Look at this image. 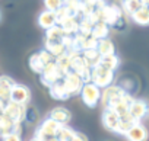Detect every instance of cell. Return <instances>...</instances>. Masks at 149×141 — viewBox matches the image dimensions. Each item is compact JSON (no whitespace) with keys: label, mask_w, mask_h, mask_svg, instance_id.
Wrapping results in <instances>:
<instances>
[{"label":"cell","mask_w":149,"mask_h":141,"mask_svg":"<svg viewBox=\"0 0 149 141\" xmlns=\"http://www.w3.org/2000/svg\"><path fill=\"white\" fill-rule=\"evenodd\" d=\"M134 98L132 93H127L120 85H111L110 87L102 90L101 105L104 109H111L117 113L129 112V108Z\"/></svg>","instance_id":"6da1fadb"},{"label":"cell","mask_w":149,"mask_h":141,"mask_svg":"<svg viewBox=\"0 0 149 141\" xmlns=\"http://www.w3.org/2000/svg\"><path fill=\"white\" fill-rule=\"evenodd\" d=\"M97 15L100 18V22L107 23L111 29L114 31H124L127 28V21L126 15L121 9V6L114 5V3H102L97 8Z\"/></svg>","instance_id":"7a4b0ae2"},{"label":"cell","mask_w":149,"mask_h":141,"mask_svg":"<svg viewBox=\"0 0 149 141\" xmlns=\"http://www.w3.org/2000/svg\"><path fill=\"white\" fill-rule=\"evenodd\" d=\"M114 79H116V72L102 67L101 64L91 68V83L97 85L102 90L114 85Z\"/></svg>","instance_id":"3957f363"},{"label":"cell","mask_w":149,"mask_h":141,"mask_svg":"<svg viewBox=\"0 0 149 141\" xmlns=\"http://www.w3.org/2000/svg\"><path fill=\"white\" fill-rule=\"evenodd\" d=\"M61 127H63L61 124H58V122H56L54 119H51V118L47 116V118H45L44 121H41V122L38 124V127L35 128L34 137H38V138H41L42 141H48V140L56 138V137L58 135Z\"/></svg>","instance_id":"277c9868"},{"label":"cell","mask_w":149,"mask_h":141,"mask_svg":"<svg viewBox=\"0 0 149 141\" xmlns=\"http://www.w3.org/2000/svg\"><path fill=\"white\" fill-rule=\"evenodd\" d=\"M53 61H56V58H54L48 51L40 50V51H37V52H34V54L29 55V58H28V65H29V68L32 70L34 73L41 74V73L44 72V68H45L48 64H51Z\"/></svg>","instance_id":"5b68a950"},{"label":"cell","mask_w":149,"mask_h":141,"mask_svg":"<svg viewBox=\"0 0 149 141\" xmlns=\"http://www.w3.org/2000/svg\"><path fill=\"white\" fill-rule=\"evenodd\" d=\"M81 99L82 102L85 103L86 108L89 109H94L97 108L100 103H101V96H102V89H100L97 85L94 83H85L82 92H81Z\"/></svg>","instance_id":"8992f818"},{"label":"cell","mask_w":149,"mask_h":141,"mask_svg":"<svg viewBox=\"0 0 149 141\" xmlns=\"http://www.w3.org/2000/svg\"><path fill=\"white\" fill-rule=\"evenodd\" d=\"M63 77H64L63 72L58 68V65L56 64V61H53L51 64H48V65L44 68V72L40 74V82H41V85H42L44 87L50 89L54 83L63 80Z\"/></svg>","instance_id":"52a82bcc"},{"label":"cell","mask_w":149,"mask_h":141,"mask_svg":"<svg viewBox=\"0 0 149 141\" xmlns=\"http://www.w3.org/2000/svg\"><path fill=\"white\" fill-rule=\"evenodd\" d=\"M63 85H64L67 93L70 95V98H73V96H79L81 95V92H82V89L85 86V82H84V79L79 74L70 72V73H67L63 77Z\"/></svg>","instance_id":"ba28073f"},{"label":"cell","mask_w":149,"mask_h":141,"mask_svg":"<svg viewBox=\"0 0 149 141\" xmlns=\"http://www.w3.org/2000/svg\"><path fill=\"white\" fill-rule=\"evenodd\" d=\"M25 112H26V106L10 102V100L6 102L5 109H3V115H6L15 124H22L25 121Z\"/></svg>","instance_id":"9c48e42d"},{"label":"cell","mask_w":149,"mask_h":141,"mask_svg":"<svg viewBox=\"0 0 149 141\" xmlns=\"http://www.w3.org/2000/svg\"><path fill=\"white\" fill-rule=\"evenodd\" d=\"M129 115L132 116V119L134 122H142L149 115V103L143 99L134 98V100L132 102V105L129 108Z\"/></svg>","instance_id":"30bf717a"},{"label":"cell","mask_w":149,"mask_h":141,"mask_svg":"<svg viewBox=\"0 0 149 141\" xmlns=\"http://www.w3.org/2000/svg\"><path fill=\"white\" fill-rule=\"evenodd\" d=\"M10 102L28 106L31 103V90L28 86L22 85V83H15L12 92H10Z\"/></svg>","instance_id":"8fae6325"},{"label":"cell","mask_w":149,"mask_h":141,"mask_svg":"<svg viewBox=\"0 0 149 141\" xmlns=\"http://www.w3.org/2000/svg\"><path fill=\"white\" fill-rule=\"evenodd\" d=\"M120 124H121L120 113H117L111 109L102 111V125L107 131H110L116 135H120Z\"/></svg>","instance_id":"7c38bea8"},{"label":"cell","mask_w":149,"mask_h":141,"mask_svg":"<svg viewBox=\"0 0 149 141\" xmlns=\"http://www.w3.org/2000/svg\"><path fill=\"white\" fill-rule=\"evenodd\" d=\"M124 137L127 141H146L149 137V132L142 122H137L126 132Z\"/></svg>","instance_id":"4fadbf2b"},{"label":"cell","mask_w":149,"mask_h":141,"mask_svg":"<svg viewBox=\"0 0 149 141\" xmlns=\"http://www.w3.org/2000/svg\"><path fill=\"white\" fill-rule=\"evenodd\" d=\"M48 118L54 119L56 122H58L61 125H67L72 119V112L64 106H56L48 112Z\"/></svg>","instance_id":"5bb4252c"},{"label":"cell","mask_w":149,"mask_h":141,"mask_svg":"<svg viewBox=\"0 0 149 141\" xmlns=\"http://www.w3.org/2000/svg\"><path fill=\"white\" fill-rule=\"evenodd\" d=\"M12 132H18L22 134V124H15L13 121H10L6 115H0V135H6V134H12Z\"/></svg>","instance_id":"9a60e30c"},{"label":"cell","mask_w":149,"mask_h":141,"mask_svg":"<svg viewBox=\"0 0 149 141\" xmlns=\"http://www.w3.org/2000/svg\"><path fill=\"white\" fill-rule=\"evenodd\" d=\"M15 80L9 76H0V100L9 102L10 99V92L15 86Z\"/></svg>","instance_id":"2e32d148"},{"label":"cell","mask_w":149,"mask_h":141,"mask_svg":"<svg viewBox=\"0 0 149 141\" xmlns=\"http://www.w3.org/2000/svg\"><path fill=\"white\" fill-rule=\"evenodd\" d=\"M44 50L48 51L54 58H57V57H60V55H63V54L67 52L66 51V47L63 45V39L61 41L60 39H45Z\"/></svg>","instance_id":"e0dca14e"},{"label":"cell","mask_w":149,"mask_h":141,"mask_svg":"<svg viewBox=\"0 0 149 141\" xmlns=\"http://www.w3.org/2000/svg\"><path fill=\"white\" fill-rule=\"evenodd\" d=\"M48 93L51 96V99L54 100H60V102H64V100H69L70 99V95L67 93L64 85H63V80L54 83L50 89H48Z\"/></svg>","instance_id":"ac0fdd59"},{"label":"cell","mask_w":149,"mask_h":141,"mask_svg":"<svg viewBox=\"0 0 149 141\" xmlns=\"http://www.w3.org/2000/svg\"><path fill=\"white\" fill-rule=\"evenodd\" d=\"M38 25H40L44 31H48L50 28L56 26V25H57L56 13H54V12H50V10H42V12L38 15Z\"/></svg>","instance_id":"d6986e66"},{"label":"cell","mask_w":149,"mask_h":141,"mask_svg":"<svg viewBox=\"0 0 149 141\" xmlns=\"http://www.w3.org/2000/svg\"><path fill=\"white\" fill-rule=\"evenodd\" d=\"M66 35H76L79 34V19L78 18H67L58 23Z\"/></svg>","instance_id":"ffe728a7"},{"label":"cell","mask_w":149,"mask_h":141,"mask_svg":"<svg viewBox=\"0 0 149 141\" xmlns=\"http://www.w3.org/2000/svg\"><path fill=\"white\" fill-rule=\"evenodd\" d=\"M130 18H132V21H133L136 25L148 26V25H149V5H145L140 10H137L136 13H133Z\"/></svg>","instance_id":"44dd1931"},{"label":"cell","mask_w":149,"mask_h":141,"mask_svg":"<svg viewBox=\"0 0 149 141\" xmlns=\"http://www.w3.org/2000/svg\"><path fill=\"white\" fill-rule=\"evenodd\" d=\"M121 9L124 12V15L132 16L133 13H136L137 10H140L145 5L140 2V0H121Z\"/></svg>","instance_id":"7402d4cb"},{"label":"cell","mask_w":149,"mask_h":141,"mask_svg":"<svg viewBox=\"0 0 149 141\" xmlns=\"http://www.w3.org/2000/svg\"><path fill=\"white\" fill-rule=\"evenodd\" d=\"M82 57L85 58V61H86V64L91 67V68H94V67H97L100 63H101V54L98 52V50L97 48H94V50H85V51H82Z\"/></svg>","instance_id":"603a6c76"},{"label":"cell","mask_w":149,"mask_h":141,"mask_svg":"<svg viewBox=\"0 0 149 141\" xmlns=\"http://www.w3.org/2000/svg\"><path fill=\"white\" fill-rule=\"evenodd\" d=\"M110 31H111V28H110L107 23H104V22H98L97 25H94V28H92V34H91V35H92L95 39L101 41V39L108 38Z\"/></svg>","instance_id":"cb8c5ba5"},{"label":"cell","mask_w":149,"mask_h":141,"mask_svg":"<svg viewBox=\"0 0 149 141\" xmlns=\"http://www.w3.org/2000/svg\"><path fill=\"white\" fill-rule=\"evenodd\" d=\"M97 50H98V52L101 54V57H105V55L116 54V47H114V42H113L110 38H105V39H101V41H98Z\"/></svg>","instance_id":"d4e9b609"},{"label":"cell","mask_w":149,"mask_h":141,"mask_svg":"<svg viewBox=\"0 0 149 141\" xmlns=\"http://www.w3.org/2000/svg\"><path fill=\"white\" fill-rule=\"evenodd\" d=\"M120 57L117 55V54H111V55H105V57H102L101 58V65L102 67H105V68H108V70H113V72H116V70L120 67Z\"/></svg>","instance_id":"484cf974"},{"label":"cell","mask_w":149,"mask_h":141,"mask_svg":"<svg viewBox=\"0 0 149 141\" xmlns=\"http://www.w3.org/2000/svg\"><path fill=\"white\" fill-rule=\"evenodd\" d=\"M56 64L58 65V68L63 72V74H64V76H66L67 73H70V72H72L70 54H69V52H66V54H63V55L57 57V58H56Z\"/></svg>","instance_id":"4316f807"},{"label":"cell","mask_w":149,"mask_h":141,"mask_svg":"<svg viewBox=\"0 0 149 141\" xmlns=\"http://www.w3.org/2000/svg\"><path fill=\"white\" fill-rule=\"evenodd\" d=\"M38 119H40V113H38V109L34 106V105H28L26 106V112H25V124H28V125H37V122H38Z\"/></svg>","instance_id":"83f0119b"},{"label":"cell","mask_w":149,"mask_h":141,"mask_svg":"<svg viewBox=\"0 0 149 141\" xmlns=\"http://www.w3.org/2000/svg\"><path fill=\"white\" fill-rule=\"evenodd\" d=\"M74 135H76V131H74L73 128H70L69 125H63L58 135H57V138L60 141H72Z\"/></svg>","instance_id":"f1b7e54d"},{"label":"cell","mask_w":149,"mask_h":141,"mask_svg":"<svg viewBox=\"0 0 149 141\" xmlns=\"http://www.w3.org/2000/svg\"><path fill=\"white\" fill-rule=\"evenodd\" d=\"M64 5V0H44V6H45V10H50V12H57L63 8Z\"/></svg>","instance_id":"f546056e"},{"label":"cell","mask_w":149,"mask_h":141,"mask_svg":"<svg viewBox=\"0 0 149 141\" xmlns=\"http://www.w3.org/2000/svg\"><path fill=\"white\" fill-rule=\"evenodd\" d=\"M0 141H22V134H18V132L6 134L0 138Z\"/></svg>","instance_id":"4dcf8cb0"},{"label":"cell","mask_w":149,"mask_h":141,"mask_svg":"<svg viewBox=\"0 0 149 141\" xmlns=\"http://www.w3.org/2000/svg\"><path fill=\"white\" fill-rule=\"evenodd\" d=\"M72 141H88V137H86L84 132L76 131V135L73 137V140H72Z\"/></svg>","instance_id":"1f68e13d"},{"label":"cell","mask_w":149,"mask_h":141,"mask_svg":"<svg viewBox=\"0 0 149 141\" xmlns=\"http://www.w3.org/2000/svg\"><path fill=\"white\" fill-rule=\"evenodd\" d=\"M86 3H89V5H92V6H95V8H98L100 5H102V3H107L108 0H85Z\"/></svg>","instance_id":"d6a6232c"},{"label":"cell","mask_w":149,"mask_h":141,"mask_svg":"<svg viewBox=\"0 0 149 141\" xmlns=\"http://www.w3.org/2000/svg\"><path fill=\"white\" fill-rule=\"evenodd\" d=\"M29 141H42V140H41V138H38V137H32Z\"/></svg>","instance_id":"836d02e7"},{"label":"cell","mask_w":149,"mask_h":141,"mask_svg":"<svg viewBox=\"0 0 149 141\" xmlns=\"http://www.w3.org/2000/svg\"><path fill=\"white\" fill-rule=\"evenodd\" d=\"M140 2H142L143 5H149V0H140Z\"/></svg>","instance_id":"e575fe53"},{"label":"cell","mask_w":149,"mask_h":141,"mask_svg":"<svg viewBox=\"0 0 149 141\" xmlns=\"http://www.w3.org/2000/svg\"><path fill=\"white\" fill-rule=\"evenodd\" d=\"M48 141H60V140H58V138L56 137V138H51V140H48Z\"/></svg>","instance_id":"d590c367"},{"label":"cell","mask_w":149,"mask_h":141,"mask_svg":"<svg viewBox=\"0 0 149 141\" xmlns=\"http://www.w3.org/2000/svg\"><path fill=\"white\" fill-rule=\"evenodd\" d=\"M0 21H2V12H0Z\"/></svg>","instance_id":"8d00e7d4"},{"label":"cell","mask_w":149,"mask_h":141,"mask_svg":"<svg viewBox=\"0 0 149 141\" xmlns=\"http://www.w3.org/2000/svg\"><path fill=\"white\" fill-rule=\"evenodd\" d=\"M105 141H113V140H105Z\"/></svg>","instance_id":"74e56055"},{"label":"cell","mask_w":149,"mask_h":141,"mask_svg":"<svg viewBox=\"0 0 149 141\" xmlns=\"http://www.w3.org/2000/svg\"><path fill=\"white\" fill-rule=\"evenodd\" d=\"M0 138H2V135H0Z\"/></svg>","instance_id":"f35d334b"}]
</instances>
